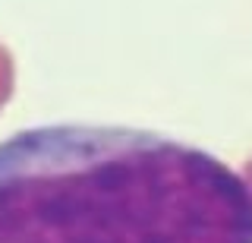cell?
I'll return each instance as SVG.
<instances>
[{
  "mask_svg": "<svg viewBox=\"0 0 252 243\" xmlns=\"http://www.w3.org/2000/svg\"><path fill=\"white\" fill-rule=\"evenodd\" d=\"M0 243H252V183L152 130L29 127L0 139Z\"/></svg>",
  "mask_w": 252,
  "mask_h": 243,
  "instance_id": "6da1fadb",
  "label": "cell"
}]
</instances>
